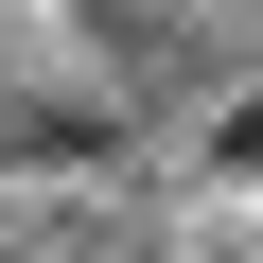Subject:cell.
Here are the masks:
<instances>
[{
    "label": "cell",
    "mask_w": 263,
    "mask_h": 263,
    "mask_svg": "<svg viewBox=\"0 0 263 263\" xmlns=\"http://www.w3.org/2000/svg\"><path fill=\"white\" fill-rule=\"evenodd\" d=\"M211 158H228V176H246V158H263V105H246V123H228V141H211Z\"/></svg>",
    "instance_id": "cell-1"
}]
</instances>
